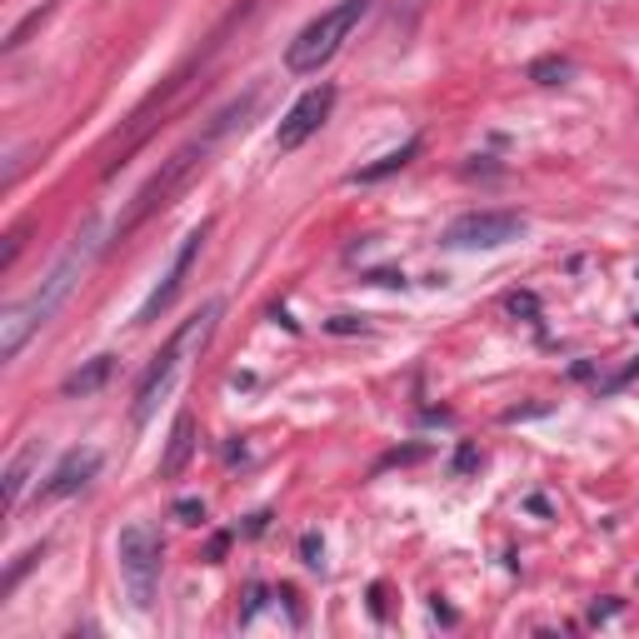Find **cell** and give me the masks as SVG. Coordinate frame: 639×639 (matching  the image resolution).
Masks as SVG:
<instances>
[{
  "label": "cell",
  "mask_w": 639,
  "mask_h": 639,
  "mask_svg": "<svg viewBox=\"0 0 639 639\" xmlns=\"http://www.w3.org/2000/svg\"><path fill=\"white\" fill-rule=\"evenodd\" d=\"M96 469H100V450H71L61 465L50 469L46 485H40V500H65V494L86 490L90 479H96Z\"/></svg>",
  "instance_id": "cell-9"
},
{
  "label": "cell",
  "mask_w": 639,
  "mask_h": 639,
  "mask_svg": "<svg viewBox=\"0 0 639 639\" xmlns=\"http://www.w3.org/2000/svg\"><path fill=\"white\" fill-rule=\"evenodd\" d=\"M320 550H325V544H320V535H305V540H300V554H305V565H320Z\"/></svg>",
  "instance_id": "cell-16"
},
{
  "label": "cell",
  "mask_w": 639,
  "mask_h": 639,
  "mask_svg": "<svg viewBox=\"0 0 639 639\" xmlns=\"http://www.w3.org/2000/svg\"><path fill=\"white\" fill-rule=\"evenodd\" d=\"M96 250H100V225H96V221H86V230H80V235L71 240V246H65V255L46 271V280H40L25 300H15V305L5 310V320H0V360H5V365H11V360L21 355L30 335L46 330L50 320H55V310H61L65 300H71V290L80 285V275L90 271Z\"/></svg>",
  "instance_id": "cell-1"
},
{
  "label": "cell",
  "mask_w": 639,
  "mask_h": 639,
  "mask_svg": "<svg viewBox=\"0 0 639 639\" xmlns=\"http://www.w3.org/2000/svg\"><path fill=\"white\" fill-rule=\"evenodd\" d=\"M175 519H180V525H200V519H205V504L200 500H175Z\"/></svg>",
  "instance_id": "cell-15"
},
{
  "label": "cell",
  "mask_w": 639,
  "mask_h": 639,
  "mask_svg": "<svg viewBox=\"0 0 639 639\" xmlns=\"http://www.w3.org/2000/svg\"><path fill=\"white\" fill-rule=\"evenodd\" d=\"M525 235V221L515 210H469L460 221H450L444 230V246L450 250H500V246H515Z\"/></svg>",
  "instance_id": "cell-6"
},
{
  "label": "cell",
  "mask_w": 639,
  "mask_h": 639,
  "mask_svg": "<svg viewBox=\"0 0 639 639\" xmlns=\"http://www.w3.org/2000/svg\"><path fill=\"white\" fill-rule=\"evenodd\" d=\"M111 369H115L111 355H96L90 365H80L75 375H65V380H61V394H65V400H71V394H96L100 385L111 380Z\"/></svg>",
  "instance_id": "cell-12"
},
{
  "label": "cell",
  "mask_w": 639,
  "mask_h": 639,
  "mask_svg": "<svg viewBox=\"0 0 639 639\" xmlns=\"http://www.w3.org/2000/svg\"><path fill=\"white\" fill-rule=\"evenodd\" d=\"M225 544H230V535H215V540H210V560H221Z\"/></svg>",
  "instance_id": "cell-19"
},
{
  "label": "cell",
  "mask_w": 639,
  "mask_h": 639,
  "mask_svg": "<svg viewBox=\"0 0 639 639\" xmlns=\"http://www.w3.org/2000/svg\"><path fill=\"white\" fill-rule=\"evenodd\" d=\"M330 330H340V335H350V330H360V325H355V320H350V315H340V320H330Z\"/></svg>",
  "instance_id": "cell-18"
},
{
  "label": "cell",
  "mask_w": 639,
  "mask_h": 639,
  "mask_svg": "<svg viewBox=\"0 0 639 639\" xmlns=\"http://www.w3.org/2000/svg\"><path fill=\"white\" fill-rule=\"evenodd\" d=\"M469 465H475V450H469V444H465V450H460V455H455V469H469Z\"/></svg>",
  "instance_id": "cell-20"
},
{
  "label": "cell",
  "mask_w": 639,
  "mask_h": 639,
  "mask_svg": "<svg viewBox=\"0 0 639 639\" xmlns=\"http://www.w3.org/2000/svg\"><path fill=\"white\" fill-rule=\"evenodd\" d=\"M369 15V0H340L330 11H320L315 21L285 46V71L290 75H320L340 55V46L355 36V25Z\"/></svg>",
  "instance_id": "cell-3"
},
{
  "label": "cell",
  "mask_w": 639,
  "mask_h": 639,
  "mask_svg": "<svg viewBox=\"0 0 639 639\" xmlns=\"http://www.w3.org/2000/svg\"><path fill=\"white\" fill-rule=\"evenodd\" d=\"M250 105H255V96L235 100V105H230V111H225V115H215V125H210L205 136H190V140H185V146L175 150V155L165 160V165H160V171L150 175L146 185H140V196L130 200V210H125V221L115 225V240H125V235H136L140 225H146L150 215H155V210H165V205H171V200L180 196L185 185H190V175H196L200 165H205V155H210V150H215V140H221L225 130H230V125H235V121H240V115L250 111Z\"/></svg>",
  "instance_id": "cell-2"
},
{
  "label": "cell",
  "mask_w": 639,
  "mask_h": 639,
  "mask_svg": "<svg viewBox=\"0 0 639 639\" xmlns=\"http://www.w3.org/2000/svg\"><path fill=\"white\" fill-rule=\"evenodd\" d=\"M330 111H335V86L330 80H320V86H310L305 96L285 111V121H280V130H275V150L280 155H290V150H300L310 136H320V125L330 121Z\"/></svg>",
  "instance_id": "cell-8"
},
{
  "label": "cell",
  "mask_w": 639,
  "mask_h": 639,
  "mask_svg": "<svg viewBox=\"0 0 639 639\" xmlns=\"http://www.w3.org/2000/svg\"><path fill=\"white\" fill-rule=\"evenodd\" d=\"M221 310H225L221 300H210L200 315H190L180 330L171 335V344H165V350L155 355V365L146 369V380H140V390H136V419H146L150 410L165 400V390L175 385V375H180V369L190 365L200 350H205V340L215 335V320H221Z\"/></svg>",
  "instance_id": "cell-4"
},
{
  "label": "cell",
  "mask_w": 639,
  "mask_h": 639,
  "mask_svg": "<svg viewBox=\"0 0 639 639\" xmlns=\"http://www.w3.org/2000/svg\"><path fill=\"white\" fill-rule=\"evenodd\" d=\"M190 455H196V419H190V415H175L171 444H165V455H160V475L175 479L185 465H190Z\"/></svg>",
  "instance_id": "cell-10"
},
{
  "label": "cell",
  "mask_w": 639,
  "mask_h": 639,
  "mask_svg": "<svg viewBox=\"0 0 639 639\" xmlns=\"http://www.w3.org/2000/svg\"><path fill=\"white\" fill-rule=\"evenodd\" d=\"M510 310H515V315H535V296H510Z\"/></svg>",
  "instance_id": "cell-17"
},
{
  "label": "cell",
  "mask_w": 639,
  "mask_h": 639,
  "mask_svg": "<svg viewBox=\"0 0 639 639\" xmlns=\"http://www.w3.org/2000/svg\"><path fill=\"white\" fill-rule=\"evenodd\" d=\"M30 460H36V444H25L21 455L5 465V510L21 504V490H25V475H30Z\"/></svg>",
  "instance_id": "cell-13"
},
{
  "label": "cell",
  "mask_w": 639,
  "mask_h": 639,
  "mask_svg": "<svg viewBox=\"0 0 639 639\" xmlns=\"http://www.w3.org/2000/svg\"><path fill=\"white\" fill-rule=\"evenodd\" d=\"M205 235H210V221H200L196 230H185V240L175 246V255H171V265H165V275L155 280V290L146 296V305L136 310V325H155V320L165 315V310H171V300L180 296L185 275H190V265H196L200 246H205Z\"/></svg>",
  "instance_id": "cell-7"
},
{
  "label": "cell",
  "mask_w": 639,
  "mask_h": 639,
  "mask_svg": "<svg viewBox=\"0 0 639 639\" xmlns=\"http://www.w3.org/2000/svg\"><path fill=\"white\" fill-rule=\"evenodd\" d=\"M160 529L150 519H130L115 540V560H121V579H125V594L136 610H150L155 604V585H160Z\"/></svg>",
  "instance_id": "cell-5"
},
{
  "label": "cell",
  "mask_w": 639,
  "mask_h": 639,
  "mask_svg": "<svg viewBox=\"0 0 639 639\" xmlns=\"http://www.w3.org/2000/svg\"><path fill=\"white\" fill-rule=\"evenodd\" d=\"M529 75H535L540 86H560V80L569 75V61H535L529 65Z\"/></svg>",
  "instance_id": "cell-14"
},
{
  "label": "cell",
  "mask_w": 639,
  "mask_h": 639,
  "mask_svg": "<svg viewBox=\"0 0 639 639\" xmlns=\"http://www.w3.org/2000/svg\"><path fill=\"white\" fill-rule=\"evenodd\" d=\"M419 155V140H405V146H394V150H385L375 165H360L355 175H350V185H375V180H385V175H394V171H405L410 160Z\"/></svg>",
  "instance_id": "cell-11"
}]
</instances>
